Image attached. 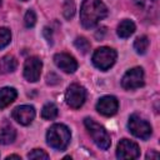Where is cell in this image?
<instances>
[{"label":"cell","mask_w":160,"mask_h":160,"mask_svg":"<svg viewBox=\"0 0 160 160\" xmlns=\"http://www.w3.org/2000/svg\"><path fill=\"white\" fill-rule=\"evenodd\" d=\"M108 15V9L100 0H84L80 9V21L84 28H94Z\"/></svg>","instance_id":"6da1fadb"},{"label":"cell","mask_w":160,"mask_h":160,"mask_svg":"<svg viewBox=\"0 0 160 160\" xmlns=\"http://www.w3.org/2000/svg\"><path fill=\"white\" fill-rule=\"evenodd\" d=\"M70 130L64 124H54L46 132L48 144L56 150H65L70 142Z\"/></svg>","instance_id":"7a4b0ae2"},{"label":"cell","mask_w":160,"mask_h":160,"mask_svg":"<svg viewBox=\"0 0 160 160\" xmlns=\"http://www.w3.org/2000/svg\"><path fill=\"white\" fill-rule=\"evenodd\" d=\"M84 125L88 130V132L90 134L91 139L94 140V142L102 150H106L110 148L111 145V140L110 136L108 134V131L105 130L104 126H101L100 124H98L96 121H94L90 118L84 119Z\"/></svg>","instance_id":"3957f363"},{"label":"cell","mask_w":160,"mask_h":160,"mask_svg":"<svg viewBox=\"0 0 160 160\" xmlns=\"http://www.w3.org/2000/svg\"><path fill=\"white\" fill-rule=\"evenodd\" d=\"M115 60H116V51L108 46L99 48L92 54V62L100 70L110 69L115 64Z\"/></svg>","instance_id":"277c9868"},{"label":"cell","mask_w":160,"mask_h":160,"mask_svg":"<svg viewBox=\"0 0 160 160\" xmlns=\"http://www.w3.org/2000/svg\"><path fill=\"white\" fill-rule=\"evenodd\" d=\"M128 126H129L130 132L136 138L146 140L151 135V125L146 120H144L142 118H140L136 114H134V115H131L129 118Z\"/></svg>","instance_id":"5b68a950"},{"label":"cell","mask_w":160,"mask_h":160,"mask_svg":"<svg viewBox=\"0 0 160 160\" xmlns=\"http://www.w3.org/2000/svg\"><path fill=\"white\" fill-rule=\"evenodd\" d=\"M85 99H86V91L79 84H71L65 92L66 104L72 109L81 108L85 102Z\"/></svg>","instance_id":"8992f818"},{"label":"cell","mask_w":160,"mask_h":160,"mask_svg":"<svg viewBox=\"0 0 160 160\" xmlns=\"http://www.w3.org/2000/svg\"><path fill=\"white\" fill-rule=\"evenodd\" d=\"M144 85V71L140 66L132 68L125 72L121 80V86L125 90H134Z\"/></svg>","instance_id":"52a82bcc"},{"label":"cell","mask_w":160,"mask_h":160,"mask_svg":"<svg viewBox=\"0 0 160 160\" xmlns=\"http://www.w3.org/2000/svg\"><path fill=\"white\" fill-rule=\"evenodd\" d=\"M41 69H42V61L38 58V56H31L28 58L24 65V76L28 81L35 82L40 79V74H41Z\"/></svg>","instance_id":"ba28073f"},{"label":"cell","mask_w":160,"mask_h":160,"mask_svg":"<svg viewBox=\"0 0 160 160\" xmlns=\"http://www.w3.org/2000/svg\"><path fill=\"white\" fill-rule=\"evenodd\" d=\"M140 155V149L136 142L129 139H121L118 144L116 156L119 159H136Z\"/></svg>","instance_id":"9c48e42d"},{"label":"cell","mask_w":160,"mask_h":160,"mask_svg":"<svg viewBox=\"0 0 160 160\" xmlns=\"http://www.w3.org/2000/svg\"><path fill=\"white\" fill-rule=\"evenodd\" d=\"M118 109H119V102H118L115 96H110V95L102 96L101 99H99V101L96 104V110L104 116L115 115Z\"/></svg>","instance_id":"30bf717a"},{"label":"cell","mask_w":160,"mask_h":160,"mask_svg":"<svg viewBox=\"0 0 160 160\" xmlns=\"http://www.w3.org/2000/svg\"><path fill=\"white\" fill-rule=\"evenodd\" d=\"M11 116L21 125H29L35 118V109L31 105H21L12 110Z\"/></svg>","instance_id":"8fae6325"},{"label":"cell","mask_w":160,"mask_h":160,"mask_svg":"<svg viewBox=\"0 0 160 160\" xmlns=\"http://www.w3.org/2000/svg\"><path fill=\"white\" fill-rule=\"evenodd\" d=\"M54 62L58 68H60L62 71L71 74L78 69V62L74 56L66 52H59L54 56Z\"/></svg>","instance_id":"7c38bea8"},{"label":"cell","mask_w":160,"mask_h":160,"mask_svg":"<svg viewBox=\"0 0 160 160\" xmlns=\"http://www.w3.org/2000/svg\"><path fill=\"white\" fill-rule=\"evenodd\" d=\"M18 96V92L14 88H2L0 89V109L9 106Z\"/></svg>","instance_id":"4fadbf2b"},{"label":"cell","mask_w":160,"mask_h":160,"mask_svg":"<svg viewBox=\"0 0 160 160\" xmlns=\"http://www.w3.org/2000/svg\"><path fill=\"white\" fill-rule=\"evenodd\" d=\"M18 66V61L12 55H5L0 59V72L1 74H9L15 71Z\"/></svg>","instance_id":"5bb4252c"},{"label":"cell","mask_w":160,"mask_h":160,"mask_svg":"<svg viewBox=\"0 0 160 160\" xmlns=\"http://www.w3.org/2000/svg\"><path fill=\"white\" fill-rule=\"evenodd\" d=\"M16 138V131L12 126L10 125H4L2 128H0V144L2 145H8L11 144Z\"/></svg>","instance_id":"9a60e30c"},{"label":"cell","mask_w":160,"mask_h":160,"mask_svg":"<svg viewBox=\"0 0 160 160\" xmlns=\"http://www.w3.org/2000/svg\"><path fill=\"white\" fill-rule=\"evenodd\" d=\"M135 31V24L131 21V20H122L119 25H118V35L122 39L125 38H129L130 35H132Z\"/></svg>","instance_id":"2e32d148"},{"label":"cell","mask_w":160,"mask_h":160,"mask_svg":"<svg viewBox=\"0 0 160 160\" xmlns=\"http://www.w3.org/2000/svg\"><path fill=\"white\" fill-rule=\"evenodd\" d=\"M59 114V110H58V106L52 102H48L44 105L42 110H41V118L45 119V120H52L58 116Z\"/></svg>","instance_id":"e0dca14e"},{"label":"cell","mask_w":160,"mask_h":160,"mask_svg":"<svg viewBox=\"0 0 160 160\" xmlns=\"http://www.w3.org/2000/svg\"><path fill=\"white\" fill-rule=\"evenodd\" d=\"M148 48H149V39L145 35L136 38V40L134 41V49L136 50L138 54H145Z\"/></svg>","instance_id":"ac0fdd59"},{"label":"cell","mask_w":160,"mask_h":160,"mask_svg":"<svg viewBox=\"0 0 160 160\" xmlns=\"http://www.w3.org/2000/svg\"><path fill=\"white\" fill-rule=\"evenodd\" d=\"M74 44H75V48H76L79 51H81L82 54H86V52L90 50V42H89L85 38H82V36L76 38Z\"/></svg>","instance_id":"d6986e66"},{"label":"cell","mask_w":160,"mask_h":160,"mask_svg":"<svg viewBox=\"0 0 160 160\" xmlns=\"http://www.w3.org/2000/svg\"><path fill=\"white\" fill-rule=\"evenodd\" d=\"M62 14L66 19H70L74 16L75 14V2L74 0H66L65 4H64V8H62Z\"/></svg>","instance_id":"ffe728a7"},{"label":"cell","mask_w":160,"mask_h":160,"mask_svg":"<svg viewBox=\"0 0 160 160\" xmlns=\"http://www.w3.org/2000/svg\"><path fill=\"white\" fill-rule=\"evenodd\" d=\"M11 40V34L8 28H0V49L5 48Z\"/></svg>","instance_id":"44dd1931"},{"label":"cell","mask_w":160,"mask_h":160,"mask_svg":"<svg viewBox=\"0 0 160 160\" xmlns=\"http://www.w3.org/2000/svg\"><path fill=\"white\" fill-rule=\"evenodd\" d=\"M24 22H25V26L26 28H32L36 22V14L34 10H28L26 14H25V18H24Z\"/></svg>","instance_id":"7402d4cb"},{"label":"cell","mask_w":160,"mask_h":160,"mask_svg":"<svg viewBox=\"0 0 160 160\" xmlns=\"http://www.w3.org/2000/svg\"><path fill=\"white\" fill-rule=\"evenodd\" d=\"M29 159H49V155L41 149H34L28 154Z\"/></svg>","instance_id":"603a6c76"},{"label":"cell","mask_w":160,"mask_h":160,"mask_svg":"<svg viewBox=\"0 0 160 160\" xmlns=\"http://www.w3.org/2000/svg\"><path fill=\"white\" fill-rule=\"evenodd\" d=\"M46 80H48V84H50V85H54V84H58L59 82V78L55 74H49L48 78H46Z\"/></svg>","instance_id":"cb8c5ba5"},{"label":"cell","mask_w":160,"mask_h":160,"mask_svg":"<svg viewBox=\"0 0 160 160\" xmlns=\"http://www.w3.org/2000/svg\"><path fill=\"white\" fill-rule=\"evenodd\" d=\"M152 158L158 159V158H159V154H158V152H149V154L146 155V159H152Z\"/></svg>","instance_id":"d4e9b609"},{"label":"cell","mask_w":160,"mask_h":160,"mask_svg":"<svg viewBox=\"0 0 160 160\" xmlns=\"http://www.w3.org/2000/svg\"><path fill=\"white\" fill-rule=\"evenodd\" d=\"M6 159L8 160H10V159H20V156L19 155H9V156H6Z\"/></svg>","instance_id":"484cf974"},{"label":"cell","mask_w":160,"mask_h":160,"mask_svg":"<svg viewBox=\"0 0 160 160\" xmlns=\"http://www.w3.org/2000/svg\"><path fill=\"white\" fill-rule=\"evenodd\" d=\"M0 5H1V0H0Z\"/></svg>","instance_id":"4316f807"},{"label":"cell","mask_w":160,"mask_h":160,"mask_svg":"<svg viewBox=\"0 0 160 160\" xmlns=\"http://www.w3.org/2000/svg\"><path fill=\"white\" fill-rule=\"evenodd\" d=\"M22 1H26V0H22Z\"/></svg>","instance_id":"83f0119b"}]
</instances>
